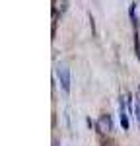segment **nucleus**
<instances>
[{
    "mask_svg": "<svg viewBox=\"0 0 140 146\" xmlns=\"http://www.w3.org/2000/svg\"><path fill=\"white\" fill-rule=\"evenodd\" d=\"M57 78H58V82H60L62 92H64V94H68V92H70V68L64 66V64H58Z\"/></svg>",
    "mask_w": 140,
    "mask_h": 146,
    "instance_id": "f257e3e1",
    "label": "nucleus"
},
{
    "mask_svg": "<svg viewBox=\"0 0 140 146\" xmlns=\"http://www.w3.org/2000/svg\"><path fill=\"white\" fill-rule=\"evenodd\" d=\"M95 129H97V133L99 135H109L111 131H113V121H111V115H101L99 119H97V123H95Z\"/></svg>",
    "mask_w": 140,
    "mask_h": 146,
    "instance_id": "f03ea898",
    "label": "nucleus"
},
{
    "mask_svg": "<svg viewBox=\"0 0 140 146\" xmlns=\"http://www.w3.org/2000/svg\"><path fill=\"white\" fill-rule=\"evenodd\" d=\"M134 51H136V56L140 58V39H138V33L134 35Z\"/></svg>",
    "mask_w": 140,
    "mask_h": 146,
    "instance_id": "7ed1b4c3",
    "label": "nucleus"
},
{
    "mask_svg": "<svg viewBox=\"0 0 140 146\" xmlns=\"http://www.w3.org/2000/svg\"><path fill=\"white\" fill-rule=\"evenodd\" d=\"M101 146H117V142L115 140H103V144Z\"/></svg>",
    "mask_w": 140,
    "mask_h": 146,
    "instance_id": "20e7f679",
    "label": "nucleus"
},
{
    "mask_svg": "<svg viewBox=\"0 0 140 146\" xmlns=\"http://www.w3.org/2000/svg\"><path fill=\"white\" fill-rule=\"evenodd\" d=\"M136 119L140 121V100L136 101Z\"/></svg>",
    "mask_w": 140,
    "mask_h": 146,
    "instance_id": "39448f33",
    "label": "nucleus"
}]
</instances>
